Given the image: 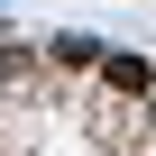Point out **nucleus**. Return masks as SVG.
Wrapping results in <instances>:
<instances>
[{"label": "nucleus", "instance_id": "f03ea898", "mask_svg": "<svg viewBox=\"0 0 156 156\" xmlns=\"http://www.w3.org/2000/svg\"><path fill=\"white\" fill-rule=\"evenodd\" d=\"M147 129H156V119H147Z\"/></svg>", "mask_w": 156, "mask_h": 156}, {"label": "nucleus", "instance_id": "f257e3e1", "mask_svg": "<svg viewBox=\"0 0 156 156\" xmlns=\"http://www.w3.org/2000/svg\"><path fill=\"white\" fill-rule=\"evenodd\" d=\"M101 83L110 92H156V64L147 55H101Z\"/></svg>", "mask_w": 156, "mask_h": 156}]
</instances>
